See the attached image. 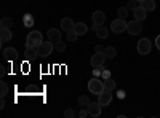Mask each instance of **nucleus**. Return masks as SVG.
<instances>
[{"instance_id":"nucleus-28","label":"nucleus","mask_w":160,"mask_h":118,"mask_svg":"<svg viewBox=\"0 0 160 118\" xmlns=\"http://www.w3.org/2000/svg\"><path fill=\"white\" fill-rule=\"evenodd\" d=\"M77 37H78V34H77L74 29L68 32V40H69V42H75V40H77Z\"/></svg>"},{"instance_id":"nucleus-16","label":"nucleus","mask_w":160,"mask_h":118,"mask_svg":"<svg viewBox=\"0 0 160 118\" xmlns=\"http://www.w3.org/2000/svg\"><path fill=\"white\" fill-rule=\"evenodd\" d=\"M47 37H48V40H51V42H58V40H61V31L50 29L48 34H47Z\"/></svg>"},{"instance_id":"nucleus-37","label":"nucleus","mask_w":160,"mask_h":118,"mask_svg":"<svg viewBox=\"0 0 160 118\" xmlns=\"http://www.w3.org/2000/svg\"><path fill=\"white\" fill-rule=\"evenodd\" d=\"M3 107H5V99L2 96V99H0V109H3Z\"/></svg>"},{"instance_id":"nucleus-1","label":"nucleus","mask_w":160,"mask_h":118,"mask_svg":"<svg viewBox=\"0 0 160 118\" xmlns=\"http://www.w3.org/2000/svg\"><path fill=\"white\" fill-rule=\"evenodd\" d=\"M88 91L91 94H101L104 91V82L99 80V77H93L91 80L88 82Z\"/></svg>"},{"instance_id":"nucleus-24","label":"nucleus","mask_w":160,"mask_h":118,"mask_svg":"<svg viewBox=\"0 0 160 118\" xmlns=\"http://www.w3.org/2000/svg\"><path fill=\"white\" fill-rule=\"evenodd\" d=\"M117 16L122 18V19H125V18L128 16V8H127V7H120V8L117 10Z\"/></svg>"},{"instance_id":"nucleus-5","label":"nucleus","mask_w":160,"mask_h":118,"mask_svg":"<svg viewBox=\"0 0 160 118\" xmlns=\"http://www.w3.org/2000/svg\"><path fill=\"white\" fill-rule=\"evenodd\" d=\"M136 50H138V53L142 54V56L149 54V53H151V50H152L151 40H148V38H141V40L138 42V45H136Z\"/></svg>"},{"instance_id":"nucleus-12","label":"nucleus","mask_w":160,"mask_h":118,"mask_svg":"<svg viewBox=\"0 0 160 118\" xmlns=\"http://www.w3.org/2000/svg\"><path fill=\"white\" fill-rule=\"evenodd\" d=\"M74 21L71 19V18H62L61 19V31H64V32H69V31H72L74 29Z\"/></svg>"},{"instance_id":"nucleus-39","label":"nucleus","mask_w":160,"mask_h":118,"mask_svg":"<svg viewBox=\"0 0 160 118\" xmlns=\"http://www.w3.org/2000/svg\"><path fill=\"white\" fill-rule=\"evenodd\" d=\"M136 2H138V3H139V2H141V0H136Z\"/></svg>"},{"instance_id":"nucleus-10","label":"nucleus","mask_w":160,"mask_h":118,"mask_svg":"<svg viewBox=\"0 0 160 118\" xmlns=\"http://www.w3.org/2000/svg\"><path fill=\"white\" fill-rule=\"evenodd\" d=\"M91 19H93V24H95V26H104L106 15L102 11H95V13H93V16H91Z\"/></svg>"},{"instance_id":"nucleus-8","label":"nucleus","mask_w":160,"mask_h":118,"mask_svg":"<svg viewBox=\"0 0 160 118\" xmlns=\"http://www.w3.org/2000/svg\"><path fill=\"white\" fill-rule=\"evenodd\" d=\"M101 107H102V106H101L99 102H90L88 107H87V109H88V115H90V116H95V118L99 116V115H101Z\"/></svg>"},{"instance_id":"nucleus-4","label":"nucleus","mask_w":160,"mask_h":118,"mask_svg":"<svg viewBox=\"0 0 160 118\" xmlns=\"http://www.w3.org/2000/svg\"><path fill=\"white\" fill-rule=\"evenodd\" d=\"M127 21L125 19H122V18H117V19H114L112 22H111V31L114 32V34H122V32H125V29H127Z\"/></svg>"},{"instance_id":"nucleus-9","label":"nucleus","mask_w":160,"mask_h":118,"mask_svg":"<svg viewBox=\"0 0 160 118\" xmlns=\"http://www.w3.org/2000/svg\"><path fill=\"white\" fill-rule=\"evenodd\" d=\"M106 61V56L102 53H95V56L91 58V65L93 67H102Z\"/></svg>"},{"instance_id":"nucleus-20","label":"nucleus","mask_w":160,"mask_h":118,"mask_svg":"<svg viewBox=\"0 0 160 118\" xmlns=\"http://www.w3.org/2000/svg\"><path fill=\"white\" fill-rule=\"evenodd\" d=\"M102 54L106 56V58H115L117 56V50L114 48V46H108V48H104V51H102Z\"/></svg>"},{"instance_id":"nucleus-34","label":"nucleus","mask_w":160,"mask_h":118,"mask_svg":"<svg viewBox=\"0 0 160 118\" xmlns=\"http://www.w3.org/2000/svg\"><path fill=\"white\" fill-rule=\"evenodd\" d=\"M125 96H127L125 91H117V97H118V99H123Z\"/></svg>"},{"instance_id":"nucleus-23","label":"nucleus","mask_w":160,"mask_h":118,"mask_svg":"<svg viewBox=\"0 0 160 118\" xmlns=\"http://www.w3.org/2000/svg\"><path fill=\"white\" fill-rule=\"evenodd\" d=\"M104 89H109V91L115 89V82L112 80V78H106L104 80Z\"/></svg>"},{"instance_id":"nucleus-31","label":"nucleus","mask_w":160,"mask_h":118,"mask_svg":"<svg viewBox=\"0 0 160 118\" xmlns=\"http://www.w3.org/2000/svg\"><path fill=\"white\" fill-rule=\"evenodd\" d=\"M101 78H102V80H106V78H111V70L104 69V70L101 72Z\"/></svg>"},{"instance_id":"nucleus-25","label":"nucleus","mask_w":160,"mask_h":118,"mask_svg":"<svg viewBox=\"0 0 160 118\" xmlns=\"http://www.w3.org/2000/svg\"><path fill=\"white\" fill-rule=\"evenodd\" d=\"M88 104H90L88 96H80V97H78V106H80V107L87 109V107H88Z\"/></svg>"},{"instance_id":"nucleus-30","label":"nucleus","mask_w":160,"mask_h":118,"mask_svg":"<svg viewBox=\"0 0 160 118\" xmlns=\"http://www.w3.org/2000/svg\"><path fill=\"white\" fill-rule=\"evenodd\" d=\"M138 5H139V3L136 2V0H130V2L127 3V8H128V10H135Z\"/></svg>"},{"instance_id":"nucleus-36","label":"nucleus","mask_w":160,"mask_h":118,"mask_svg":"<svg viewBox=\"0 0 160 118\" xmlns=\"http://www.w3.org/2000/svg\"><path fill=\"white\" fill-rule=\"evenodd\" d=\"M155 46L160 50V35H157V38H155Z\"/></svg>"},{"instance_id":"nucleus-7","label":"nucleus","mask_w":160,"mask_h":118,"mask_svg":"<svg viewBox=\"0 0 160 118\" xmlns=\"http://www.w3.org/2000/svg\"><path fill=\"white\" fill-rule=\"evenodd\" d=\"M98 102L101 104V106H109V104L112 102V91L109 89H104L101 94H98Z\"/></svg>"},{"instance_id":"nucleus-17","label":"nucleus","mask_w":160,"mask_h":118,"mask_svg":"<svg viewBox=\"0 0 160 118\" xmlns=\"http://www.w3.org/2000/svg\"><path fill=\"white\" fill-rule=\"evenodd\" d=\"M139 5H141L146 11H154V10H155V2H154V0H141Z\"/></svg>"},{"instance_id":"nucleus-33","label":"nucleus","mask_w":160,"mask_h":118,"mask_svg":"<svg viewBox=\"0 0 160 118\" xmlns=\"http://www.w3.org/2000/svg\"><path fill=\"white\" fill-rule=\"evenodd\" d=\"M87 115H88V109H82V110L78 112V116H80V118H85Z\"/></svg>"},{"instance_id":"nucleus-18","label":"nucleus","mask_w":160,"mask_h":118,"mask_svg":"<svg viewBox=\"0 0 160 118\" xmlns=\"http://www.w3.org/2000/svg\"><path fill=\"white\" fill-rule=\"evenodd\" d=\"M74 31H75L78 35H85V34L88 32V27H87L85 22H77V24L74 26Z\"/></svg>"},{"instance_id":"nucleus-29","label":"nucleus","mask_w":160,"mask_h":118,"mask_svg":"<svg viewBox=\"0 0 160 118\" xmlns=\"http://www.w3.org/2000/svg\"><path fill=\"white\" fill-rule=\"evenodd\" d=\"M64 116L66 118H74V116H78V113H75L74 109H68V110L64 112Z\"/></svg>"},{"instance_id":"nucleus-26","label":"nucleus","mask_w":160,"mask_h":118,"mask_svg":"<svg viewBox=\"0 0 160 118\" xmlns=\"http://www.w3.org/2000/svg\"><path fill=\"white\" fill-rule=\"evenodd\" d=\"M53 45H55V50H56V51H59V53H61V51H64V50H66V43H64L62 40L53 42Z\"/></svg>"},{"instance_id":"nucleus-3","label":"nucleus","mask_w":160,"mask_h":118,"mask_svg":"<svg viewBox=\"0 0 160 118\" xmlns=\"http://www.w3.org/2000/svg\"><path fill=\"white\" fill-rule=\"evenodd\" d=\"M53 50H55V45H53L51 40H48V42H42V43L37 46V51H38V56H40V58H47V56H50Z\"/></svg>"},{"instance_id":"nucleus-21","label":"nucleus","mask_w":160,"mask_h":118,"mask_svg":"<svg viewBox=\"0 0 160 118\" xmlns=\"http://www.w3.org/2000/svg\"><path fill=\"white\" fill-rule=\"evenodd\" d=\"M22 19H24V26H26V27H32V24H34V18H32L31 13H26Z\"/></svg>"},{"instance_id":"nucleus-22","label":"nucleus","mask_w":160,"mask_h":118,"mask_svg":"<svg viewBox=\"0 0 160 118\" xmlns=\"http://www.w3.org/2000/svg\"><path fill=\"white\" fill-rule=\"evenodd\" d=\"M11 26H13V19H11V18H8V16L2 18V21H0V27H7V29H10Z\"/></svg>"},{"instance_id":"nucleus-2","label":"nucleus","mask_w":160,"mask_h":118,"mask_svg":"<svg viewBox=\"0 0 160 118\" xmlns=\"http://www.w3.org/2000/svg\"><path fill=\"white\" fill-rule=\"evenodd\" d=\"M43 42V35L38 31H32L28 35V40H26V46H38Z\"/></svg>"},{"instance_id":"nucleus-27","label":"nucleus","mask_w":160,"mask_h":118,"mask_svg":"<svg viewBox=\"0 0 160 118\" xmlns=\"http://www.w3.org/2000/svg\"><path fill=\"white\" fill-rule=\"evenodd\" d=\"M8 94V86H7V83L5 82H0V96H7Z\"/></svg>"},{"instance_id":"nucleus-19","label":"nucleus","mask_w":160,"mask_h":118,"mask_svg":"<svg viewBox=\"0 0 160 118\" xmlns=\"http://www.w3.org/2000/svg\"><path fill=\"white\" fill-rule=\"evenodd\" d=\"M95 31H96V35L99 38H108V35H109V31L104 26H95Z\"/></svg>"},{"instance_id":"nucleus-6","label":"nucleus","mask_w":160,"mask_h":118,"mask_svg":"<svg viewBox=\"0 0 160 118\" xmlns=\"http://www.w3.org/2000/svg\"><path fill=\"white\" fill-rule=\"evenodd\" d=\"M127 31L130 32V35H138L142 32V26H141V21L135 19V21H130L127 24Z\"/></svg>"},{"instance_id":"nucleus-14","label":"nucleus","mask_w":160,"mask_h":118,"mask_svg":"<svg viewBox=\"0 0 160 118\" xmlns=\"http://www.w3.org/2000/svg\"><path fill=\"white\" fill-rule=\"evenodd\" d=\"M133 15H135V18H136L138 21H142V19H146V15H148V11H146L141 5H138L135 10H133Z\"/></svg>"},{"instance_id":"nucleus-13","label":"nucleus","mask_w":160,"mask_h":118,"mask_svg":"<svg viewBox=\"0 0 160 118\" xmlns=\"http://www.w3.org/2000/svg\"><path fill=\"white\" fill-rule=\"evenodd\" d=\"M11 37H13V34H11L10 29H7V27H0V42H2V43L10 42V40H11Z\"/></svg>"},{"instance_id":"nucleus-35","label":"nucleus","mask_w":160,"mask_h":118,"mask_svg":"<svg viewBox=\"0 0 160 118\" xmlns=\"http://www.w3.org/2000/svg\"><path fill=\"white\" fill-rule=\"evenodd\" d=\"M95 51H96V53H102V51H104V48H102L101 45H98V46L95 48Z\"/></svg>"},{"instance_id":"nucleus-15","label":"nucleus","mask_w":160,"mask_h":118,"mask_svg":"<svg viewBox=\"0 0 160 118\" xmlns=\"http://www.w3.org/2000/svg\"><path fill=\"white\" fill-rule=\"evenodd\" d=\"M24 56H26V59H34L35 56H38V51H37V46H26V51H24Z\"/></svg>"},{"instance_id":"nucleus-11","label":"nucleus","mask_w":160,"mask_h":118,"mask_svg":"<svg viewBox=\"0 0 160 118\" xmlns=\"http://www.w3.org/2000/svg\"><path fill=\"white\" fill-rule=\"evenodd\" d=\"M3 58H5L7 61H10V62H11V61H15V59L18 58V51H16V48H11V46H10V48H5V50H3Z\"/></svg>"},{"instance_id":"nucleus-38","label":"nucleus","mask_w":160,"mask_h":118,"mask_svg":"<svg viewBox=\"0 0 160 118\" xmlns=\"http://www.w3.org/2000/svg\"><path fill=\"white\" fill-rule=\"evenodd\" d=\"M0 75H2V77L5 75V67H3V65H2V67H0Z\"/></svg>"},{"instance_id":"nucleus-32","label":"nucleus","mask_w":160,"mask_h":118,"mask_svg":"<svg viewBox=\"0 0 160 118\" xmlns=\"http://www.w3.org/2000/svg\"><path fill=\"white\" fill-rule=\"evenodd\" d=\"M101 69L102 67H95V69H93V77H99L101 78V72H102Z\"/></svg>"}]
</instances>
